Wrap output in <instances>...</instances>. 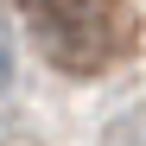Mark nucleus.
I'll use <instances>...</instances> for the list:
<instances>
[{
    "mask_svg": "<svg viewBox=\"0 0 146 146\" xmlns=\"http://www.w3.org/2000/svg\"><path fill=\"white\" fill-rule=\"evenodd\" d=\"M38 44L57 70H108L133 44V13L121 0H38Z\"/></svg>",
    "mask_w": 146,
    "mask_h": 146,
    "instance_id": "nucleus-1",
    "label": "nucleus"
},
{
    "mask_svg": "<svg viewBox=\"0 0 146 146\" xmlns=\"http://www.w3.org/2000/svg\"><path fill=\"white\" fill-rule=\"evenodd\" d=\"M13 64H19V51H13V32H7V19H0V95L13 89Z\"/></svg>",
    "mask_w": 146,
    "mask_h": 146,
    "instance_id": "nucleus-2",
    "label": "nucleus"
},
{
    "mask_svg": "<svg viewBox=\"0 0 146 146\" xmlns=\"http://www.w3.org/2000/svg\"><path fill=\"white\" fill-rule=\"evenodd\" d=\"M19 7H38V0H19Z\"/></svg>",
    "mask_w": 146,
    "mask_h": 146,
    "instance_id": "nucleus-3",
    "label": "nucleus"
}]
</instances>
